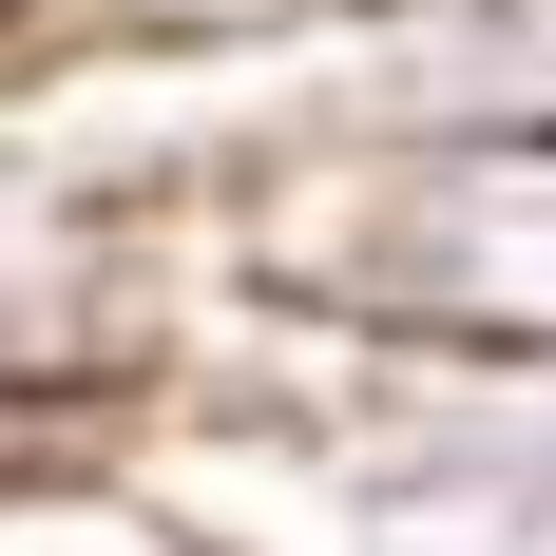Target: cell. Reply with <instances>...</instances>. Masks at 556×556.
Wrapping results in <instances>:
<instances>
[{
  "instance_id": "1",
  "label": "cell",
  "mask_w": 556,
  "mask_h": 556,
  "mask_svg": "<svg viewBox=\"0 0 556 556\" xmlns=\"http://www.w3.org/2000/svg\"><path fill=\"white\" fill-rule=\"evenodd\" d=\"M250 269L307 327L556 345V97H422V115L288 135L250 192Z\"/></svg>"
},
{
  "instance_id": "2",
  "label": "cell",
  "mask_w": 556,
  "mask_h": 556,
  "mask_svg": "<svg viewBox=\"0 0 556 556\" xmlns=\"http://www.w3.org/2000/svg\"><path fill=\"white\" fill-rule=\"evenodd\" d=\"M154 500L192 556H556L538 480H480V460H403L345 442V422H192L154 460Z\"/></svg>"
},
{
  "instance_id": "3",
  "label": "cell",
  "mask_w": 556,
  "mask_h": 556,
  "mask_svg": "<svg viewBox=\"0 0 556 556\" xmlns=\"http://www.w3.org/2000/svg\"><path fill=\"white\" fill-rule=\"evenodd\" d=\"M115 58H230V39H345V20H422V0H77Z\"/></svg>"
},
{
  "instance_id": "4",
  "label": "cell",
  "mask_w": 556,
  "mask_h": 556,
  "mask_svg": "<svg viewBox=\"0 0 556 556\" xmlns=\"http://www.w3.org/2000/svg\"><path fill=\"white\" fill-rule=\"evenodd\" d=\"M0 39H20V0H0Z\"/></svg>"
}]
</instances>
